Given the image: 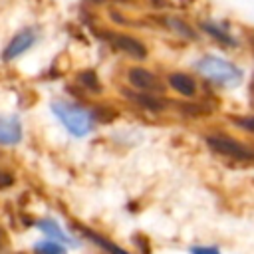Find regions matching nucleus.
Wrapping results in <instances>:
<instances>
[{
  "instance_id": "4",
  "label": "nucleus",
  "mask_w": 254,
  "mask_h": 254,
  "mask_svg": "<svg viewBox=\"0 0 254 254\" xmlns=\"http://www.w3.org/2000/svg\"><path fill=\"white\" fill-rule=\"evenodd\" d=\"M127 83L137 93H149V95H161L167 85L161 81V77L143 65H133L127 69Z\"/></svg>"
},
{
  "instance_id": "10",
  "label": "nucleus",
  "mask_w": 254,
  "mask_h": 254,
  "mask_svg": "<svg viewBox=\"0 0 254 254\" xmlns=\"http://www.w3.org/2000/svg\"><path fill=\"white\" fill-rule=\"evenodd\" d=\"M200 28H202V32H206L210 38H214V40L220 42L222 46H230V48L238 46L236 38L230 34V30H228L226 24L212 22V20H202V22H200Z\"/></svg>"
},
{
  "instance_id": "14",
  "label": "nucleus",
  "mask_w": 254,
  "mask_h": 254,
  "mask_svg": "<svg viewBox=\"0 0 254 254\" xmlns=\"http://www.w3.org/2000/svg\"><path fill=\"white\" fill-rule=\"evenodd\" d=\"M133 101L135 103H139V105H143L145 109H149V111H161V109H165L167 107V103L159 97V95H149V93H133Z\"/></svg>"
},
{
  "instance_id": "17",
  "label": "nucleus",
  "mask_w": 254,
  "mask_h": 254,
  "mask_svg": "<svg viewBox=\"0 0 254 254\" xmlns=\"http://www.w3.org/2000/svg\"><path fill=\"white\" fill-rule=\"evenodd\" d=\"M189 254H220V250L216 246H190Z\"/></svg>"
},
{
  "instance_id": "18",
  "label": "nucleus",
  "mask_w": 254,
  "mask_h": 254,
  "mask_svg": "<svg viewBox=\"0 0 254 254\" xmlns=\"http://www.w3.org/2000/svg\"><path fill=\"white\" fill-rule=\"evenodd\" d=\"M12 175H8V173H4V171H0V187H10L12 185Z\"/></svg>"
},
{
  "instance_id": "5",
  "label": "nucleus",
  "mask_w": 254,
  "mask_h": 254,
  "mask_svg": "<svg viewBox=\"0 0 254 254\" xmlns=\"http://www.w3.org/2000/svg\"><path fill=\"white\" fill-rule=\"evenodd\" d=\"M103 38H105V42H109L113 46V50L125 54L127 58L143 62L149 56L147 46L137 36H131V34H125V32H103Z\"/></svg>"
},
{
  "instance_id": "15",
  "label": "nucleus",
  "mask_w": 254,
  "mask_h": 254,
  "mask_svg": "<svg viewBox=\"0 0 254 254\" xmlns=\"http://www.w3.org/2000/svg\"><path fill=\"white\" fill-rule=\"evenodd\" d=\"M32 250H34V254H67V250H65L64 244H60L56 240H50V238L34 242Z\"/></svg>"
},
{
  "instance_id": "6",
  "label": "nucleus",
  "mask_w": 254,
  "mask_h": 254,
  "mask_svg": "<svg viewBox=\"0 0 254 254\" xmlns=\"http://www.w3.org/2000/svg\"><path fill=\"white\" fill-rule=\"evenodd\" d=\"M36 42H38V32H36L34 28H22V30L16 32V34L8 40V44L4 46V50H2V60H4V62H12V60L24 56Z\"/></svg>"
},
{
  "instance_id": "3",
  "label": "nucleus",
  "mask_w": 254,
  "mask_h": 254,
  "mask_svg": "<svg viewBox=\"0 0 254 254\" xmlns=\"http://www.w3.org/2000/svg\"><path fill=\"white\" fill-rule=\"evenodd\" d=\"M204 143L212 153L222 155V157H230V159H238V161L254 159V151L248 145H244L242 141H238L226 133H208L204 137Z\"/></svg>"
},
{
  "instance_id": "16",
  "label": "nucleus",
  "mask_w": 254,
  "mask_h": 254,
  "mask_svg": "<svg viewBox=\"0 0 254 254\" xmlns=\"http://www.w3.org/2000/svg\"><path fill=\"white\" fill-rule=\"evenodd\" d=\"M234 127H238L244 133H254V115H238L230 119Z\"/></svg>"
},
{
  "instance_id": "9",
  "label": "nucleus",
  "mask_w": 254,
  "mask_h": 254,
  "mask_svg": "<svg viewBox=\"0 0 254 254\" xmlns=\"http://www.w3.org/2000/svg\"><path fill=\"white\" fill-rule=\"evenodd\" d=\"M36 226L40 228V232L42 234H46V238H50V240H56V242H60V244H64V246H67V244H79L77 240H73L62 226H60V222H56V218H50V216H44V218H40L38 222H36Z\"/></svg>"
},
{
  "instance_id": "1",
  "label": "nucleus",
  "mask_w": 254,
  "mask_h": 254,
  "mask_svg": "<svg viewBox=\"0 0 254 254\" xmlns=\"http://www.w3.org/2000/svg\"><path fill=\"white\" fill-rule=\"evenodd\" d=\"M52 113L56 115V119L62 123V127L73 135V137H85L95 129V113L75 101H67V99H52L50 103Z\"/></svg>"
},
{
  "instance_id": "8",
  "label": "nucleus",
  "mask_w": 254,
  "mask_h": 254,
  "mask_svg": "<svg viewBox=\"0 0 254 254\" xmlns=\"http://www.w3.org/2000/svg\"><path fill=\"white\" fill-rule=\"evenodd\" d=\"M167 85H169V89H173L181 97H194L198 91L196 79L187 71H171L167 75Z\"/></svg>"
},
{
  "instance_id": "12",
  "label": "nucleus",
  "mask_w": 254,
  "mask_h": 254,
  "mask_svg": "<svg viewBox=\"0 0 254 254\" xmlns=\"http://www.w3.org/2000/svg\"><path fill=\"white\" fill-rule=\"evenodd\" d=\"M165 26H169L177 36H181L183 40H194L196 38V32L187 24V22H183L181 18H175V16H169V18H165Z\"/></svg>"
},
{
  "instance_id": "2",
  "label": "nucleus",
  "mask_w": 254,
  "mask_h": 254,
  "mask_svg": "<svg viewBox=\"0 0 254 254\" xmlns=\"http://www.w3.org/2000/svg\"><path fill=\"white\" fill-rule=\"evenodd\" d=\"M194 69L204 79H208L210 83L220 85V87H236L244 77L242 69L236 64H232L224 58H218V56H210V54L196 60Z\"/></svg>"
},
{
  "instance_id": "7",
  "label": "nucleus",
  "mask_w": 254,
  "mask_h": 254,
  "mask_svg": "<svg viewBox=\"0 0 254 254\" xmlns=\"http://www.w3.org/2000/svg\"><path fill=\"white\" fill-rule=\"evenodd\" d=\"M24 129L16 115H0V145L14 147L22 141Z\"/></svg>"
},
{
  "instance_id": "13",
  "label": "nucleus",
  "mask_w": 254,
  "mask_h": 254,
  "mask_svg": "<svg viewBox=\"0 0 254 254\" xmlns=\"http://www.w3.org/2000/svg\"><path fill=\"white\" fill-rule=\"evenodd\" d=\"M77 83H79L83 89L91 91V93H101V83H99V77H97V73H95L93 69H83V71H79V73H77Z\"/></svg>"
},
{
  "instance_id": "11",
  "label": "nucleus",
  "mask_w": 254,
  "mask_h": 254,
  "mask_svg": "<svg viewBox=\"0 0 254 254\" xmlns=\"http://www.w3.org/2000/svg\"><path fill=\"white\" fill-rule=\"evenodd\" d=\"M81 232H83V236H85V238H89L91 242L99 244V248H101V250H105V252H109V254H129V252L121 250L117 244H113L111 240H107L105 236H101V234L93 232L91 228H81Z\"/></svg>"
},
{
  "instance_id": "19",
  "label": "nucleus",
  "mask_w": 254,
  "mask_h": 254,
  "mask_svg": "<svg viewBox=\"0 0 254 254\" xmlns=\"http://www.w3.org/2000/svg\"><path fill=\"white\" fill-rule=\"evenodd\" d=\"M97 2H125V0H97Z\"/></svg>"
}]
</instances>
